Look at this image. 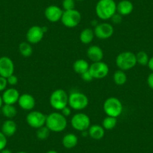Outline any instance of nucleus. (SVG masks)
<instances>
[{
	"label": "nucleus",
	"mask_w": 153,
	"mask_h": 153,
	"mask_svg": "<svg viewBox=\"0 0 153 153\" xmlns=\"http://www.w3.org/2000/svg\"><path fill=\"white\" fill-rule=\"evenodd\" d=\"M7 81H8V84L10 86H16L18 83V78L15 74H12L11 76H9L7 78Z\"/></svg>",
	"instance_id": "473e14b6"
},
{
	"label": "nucleus",
	"mask_w": 153,
	"mask_h": 153,
	"mask_svg": "<svg viewBox=\"0 0 153 153\" xmlns=\"http://www.w3.org/2000/svg\"><path fill=\"white\" fill-rule=\"evenodd\" d=\"M14 63L8 56L0 57V76L8 78V76L14 74Z\"/></svg>",
	"instance_id": "ddd939ff"
},
{
	"label": "nucleus",
	"mask_w": 153,
	"mask_h": 153,
	"mask_svg": "<svg viewBox=\"0 0 153 153\" xmlns=\"http://www.w3.org/2000/svg\"><path fill=\"white\" fill-rule=\"evenodd\" d=\"M113 79L115 84H117V86H123L127 82V75L124 71L118 69L113 74Z\"/></svg>",
	"instance_id": "393cba45"
},
{
	"label": "nucleus",
	"mask_w": 153,
	"mask_h": 153,
	"mask_svg": "<svg viewBox=\"0 0 153 153\" xmlns=\"http://www.w3.org/2000/svg\"><path fill=\"white\" fill-rule=\"evenodd\" d=\"M75 1H77V2H81V1H84V0H75Z\"/></svg>",
	"instance_id": "37998d69"
},
{
	"label": "nucleus",
	"mask_w": 153,
	"mask_h": 153,
	"mask_svg": "<svg viewBox=\"0 0 153 153\" xmlns=\"http://www.w3.org/2000/svg\"><path fill=\"white\" fill-rule=\"evenodd\" d=\"M75 5H76L75 0H62V2L63 11L75 9Z\"/></svg>",
	"instance_id": "c756f323"
},
{
	"label": "nucleus",
	"mask_w": 153,
	"mask_h": 153,
	"mask_svg": "<svg viewBox=\"0 0 153 153\" xmlns=\"http://www.w3.org/2000/svg\"><path fill=\"white\" fill-rule=\"evenodd\" d=\"M17 153H28V152H24V151H20V152H17Z\"/></svg>",
	"instance_id": "79ce46f5"
},
{
	"label": "nucleus",
	"mask_w": 153,
	"mask_h": 153,
	"mask_svg": "<svg viewBox=\"0 0 153 153\" xmlns=\"http://www.w3.org/2000/svg\"><path fill=\"white\" fill-rule=\"evenodd\" d=\"M148 68H149V70L151 71L152 72H153V56H152L151 58H149V60L148 65H147Z\"/></svg>",
	"instance_id": "4c0bfd02"
},
{
	"label": "nucleus",
	"mask_w": 153,
	"mask_h": 153,
	"mask_svg": "<svg viewBox=\"0 0 153 153\" xmlns=\"http://www.w3.org/2000/svg\"><path fill=\"white\" fill-rule=\"evenodd\" d=\"M81 20L82 16L80 11L76 9H73L63 11L61 22L65 27L72 29L78 26Z\"/></svg>",
	"instance_id": "6e6552de"
},
{
	"label": "nucleus",
	"mask_w": 153,
	"mask_h": 153,
	"mask_svg": "<svg viewBox=\"0 0 153 153\" xmlns=\"http://www.w3.org/2000/svg\"><path fill=\"white\" fill-rule=\"evenodd\" d=\"M133 10L134 5L129 0H121L118 4H117V12L123 17L131 14Z\"/></svg>",
	"instance_id": "a211bd4d"
},
{
	"label": "nucleus",
	"mask_w": 153,
	"mask_h": 153,
	"mask_svg": "<svg viewBox=\"0 0 153 153\" xmlns=\"http://www.w3.org/2000/svg\"><path fill=\"white\" fill-rule=\"evenodd\" d=\"M71 125L74 129L82 132L88 131L91 126V120L86 113H76L71 119Z\"/></svg>",
	"instance_id": "0eeeda50"
},
{
	"label": "nucleus",
	"mask_w": 153,
	"mask_h": 153,
	"mask_svg": "<svg viewBox=\"0 0 153 153\" xmlns=\"http://www.w3.org/2000/svg\"><path fill=\"white\" fill-rule=\"evenodd\" d=\"M81 79L83 80V81L86 82V83H89V82L92 81V80H93V76H92V74H91V73L89 72V71H88L85 72V73L82 74L81 75Z\"/></svg>",
	"instance_id": "2f4dec72"
},
{
	"label": "nucleus",
	"mask_w": 153,
	"mask_h": 153,
	"mask_svg": "<svg viewBox=\"0 0 153 153\" xmlns=\"http://www.w3.org/2000/svg\"><path fill=\"white\" fill-rule=\"evenodd\" d=\"M20 96V92L15 88H8V89H6L2 92V95L3 104L14 105L16 103L18 102Z\"/></svg>",
	"instance_id": "2eb2a0df"
},
{
	"label": "nucleus",
	"mask_w": 153,
	"mask_h": 153,
	"mask_svg": "<svg viewBox=\"0 0 153 153\" xmlns=\"http://www.w3.org/2000/svg\"><path fill=\"white\" fill-rule=\"evenodd\" d=\"M49 101L52 108L61 111L63 108L68 106V94L64 89H57L51 93Z\"/></svg>",
	"instance_id": "20e7f679"
},
{
	"label": "nucleus",
	"mask_w": 153,
	"mask_h": 153,
	"mask_svg": "<svg viewBox=\"0 0 153 153\" xmlns=\"http://www.w3.org/2000/svg\"><path fill=\"white\" fill-rule=\"evenodd\" d=\"M136 59L137 64H139L140 65L142 66H146L148 65L149 57L145 51H139L136 54Z\"/></svg>",
	"instance_id": "cd10ccee"
},
{
	"label": "nucleus",
	"mask_w": 153,
	"mask_h": 153,
	"mask_svg": "<svg viewBox=\"0 0 153 153\" xmlns=\"http://www.w3.org/2000/svg\"><path fill=\"white\" fill-rule=\"evenodd\" d=\"M17 104L23 110L31 111L35 106V99L31 94L24 93L20 95Z\"/></svg>",
	"instance_id": "dca6fc26"
},
{
	"label": "nucleus",
	"mask_w": 153,
	"mask_h": 153,
	"mask_svg": "<svg viewBox=\"0 0 153 153\" xmlns=\"http://www.w3.org/2000/svg\"><path fill=\"white\" fill-rule=\"evenodd\" d=\"M88 133H89V136L92 139L99 140H101L104 137L105 129L100 125L95 124L90 126L89 128L88 129Z\"/></svg>",
	"instance_id": "aec40b11"
},
{
	"label": "nucleus",
	"mask_w": 153,
	"mask_h": 153,
	"mask_svg": "<svg viewBox=\"0 0 153 153\" xmlns=\"http://www.w3.org/2000/svg\"><path fill=\"white\" fill-rule=\"evenodd\" d=\"M61 113L65 117H69L71 115V108L69 106H67V107H65V108H63L62 110H61Z\"/></svg>",
	"instance_id": "c9c22d12"
},
{
	"label": "nucleus",
	"mask_w": 153,
	"mask_h": 153,
	"mask_svg": "<svg viewBox=\"0 0 153 153\" xmlns=\"http://www.w3.org/2000/svg\"><path fill=\"white\" fill-rule=\"evenodd\" d=\"M89 66H90V65L89 64V62L86 60L80 59L76 60L74 62L73 70L74 71L75 73L81 75L82 74L89 71Z\"/></svg>",
	"instance_id": "4be33fe9"
},
{
	"label": "nucleus",
	"mask_w": 153,
	"mask_h": 153,
	"mask_svg": "<svg viewBox=\"0 0 153 153\" xmlns=\"http://www.w3.org/2000/svg\"><path fill=\"white\" fill-rule=\"evenodd\" d=\"M89 72L91 73L94 79H103L108 75L110 69L107 63L103 61L92 62L90 65L89 69Z\"/></svg>",
	"instance_id": "9d476101"
},
{
	"label": "nucleus",
	"mask_w": 153,
	"mask_h": 153,
	"mask_svg": "<svg viewBox=\"0 0 153 153\" xmlns=\"http://www.w3.org/2000/svg\"><path fill=\"white\" fill-rule=\"evenodd\" d=\"M17 130V123L14 121L13 120H9L8 119L5 120L2 126V129L1 131L7 137H12L13 135L15 134Z\"/></svg>",
	"instance_id": "6ab92c4d"
},
{
	"label": "nucleus",
	"mask_w": 153,
	"mask_h": 153,
	"mask_svg": "<svg viewBox=\"0 0 153 153\" xmlns=\"http://www.w3.org/2000/svg\"><path fill=\"white\" fill-rule=\"evenodd\" d=\"M95 38L93 29L90 28H85L80 33V41L83 45H89L92 43Z\"/></svg>",
	"instance_id": "5701e85b"
},
{
	"label": "nucleus",
	"mask_w": 153,
	"mask_h": 153,
	"mask_svg": "<svg viewBox=\"0 0 153 153\" xmlns=\"http://www.w3.org/2000/svg\"><path fill=\"white\" fill-rule=\"evenodd\" d=\"M51 131L59 133L67 128L68 121L65 116L59 112H53L47 116L46 124Z\"/></svg>",
	"instance_id": "f03ea898"
},
{
	"label": "nucleus",
	"mask_w": 153,
	"mask_h": 153,
	"mask_svg": "<svg viewBox=\"0 0 153 153\" xmlns=\"http://www.w3.org/2000/svg\"><path fill=\"white\" fill-rule=\"evenodd\" d=\"M45 34V32H44L42 26H32L26 32V41L31 45H36L42 42Z\"/></svg>",
	"instance_id": "f8f14e48"
},
{
	"label": "nucleus",
	"mask_w": 153,
	"mask_h": 153,
	"mask_svg": "<svg viewBox=\"0 0 153 153\" xmlns=\"http://www.w3.org/2000/svg\"><path fill=\"white\" fill-rule=\"evenodd\" d=\"M117 123H118L117 118L107 116L102 121V127L107 131L112 130L117 126Z\"/></svg>",
	"instance_id": "bb28decb"
},
{
	"label": "nucleus",
	"mask_w": 153,
	"mask_h": 153,
	"mask_svg": "<svg viewBox=\"0 0 153 153\" xmlns=\"http://www.w3.org/2000/svg\"><path fill=\"white\" fill-rule=\"evenodd\" d=\"M19 52L20 55L23 57H29L33 53V49L30 43L27 42H23L19 45Z\"/></svg>",
	"instance_id": "a878e982"
},
{
	"label": "nucleus",
	"mask_w": 153,
	"mask_h": 153,
	"mask_svg": "<svg viewBox=\"0 0 153 153\" xmlns=\"http://www.w3.org/2000/svg\"><path fill=\"white\" fill-rule=\"evenodd\" d=\"M89 98L84 93L78 91L72 92L68 95V106L74 110H83L89 105Z\"/></svg>",
	"instance_id": "423d86ee"
},
{
	"label": "nucleus",
	"mask_w": 153,
	"mask_h": 153,
	"mask_svg": "<svg viewBox=\"0 0 153 153\" xmlns=\"http://www.w3.org/2000/svg\"><path fill=\"white\" fill-rule=\"evenodd\" d=\"M7 137L0 131V152L6 148L8 144V139Z\"/></svg>",
	"instance_id": "7c9ffc66"
},
{
	"label": "nucleus",
	"mask_w": 153,
	"mask_h": 153,
	"mask_svg": "<svg viewBox=\"0 0 153 153\" xmlns=\"http://www.w3.org/2000/svg\"><path fill=\"white\" fill-rule=\"evenodd\" d=\"M46 115L38 110H31L26 115V121L28 126L35 129L45 126L46 124Z\"/></svg>",
	"instance_id": "1a4fd4ad"
},
{
	"label": "nucleus",
	"mask_w": 153,
	"mask_h": 153,
	"mask_svg": "<svg viewBox=\"0 0 153 153\" xmlns=\"http://www.w3.org/2000/svg\"><path fill=\"white\" fill-rule=\"evenodd\" d=\"M78 143V137L75 134L68 133L62 137V144L63 146L68 149H71L76 146Z\"/></svg>",
	"instance_id": "412c9836"
},
{
	"label": "nucleus",
	"mask_w": 153,
	"mask_h": 153,
	"mask_svg": "<svg viewBox=\"0 0 153 153\" xmlns=\"http://www.w3.org/2000/svg\"><path fill=\"white\" fill-rule=\"evenodd\" d=\"M46 153H59V152L57 151H56V150H49V151L47 152Z\"/></svg>",
	"instance_id": "a19ab883"
},
{
	"label": "nucleus",
	"mask_w": 153,
	"mask_h": 153,
	"mask_svg": "<svg viewBox=\"0 0 153 153\" xmlns=\"http://www.w3.org/2000/svg\"><path fill=\"white\" fill-rule=\"evenodd\" d=\"M110 20H112V22H113L114 24H120V23H121L122 22H123V16L120 15V14H118V13L117 12L111 17Z\"/></svg>",
	"instance_id": "f704fd0d"
},
{
	"label": "nucleus",
	"mask_w": 153,
	"mask_h": 153,
	"mask_svg": "<svg viewBox=\"0 0 153 153\" xmlns=\"http://www.w3.org/2000/svg\"><path fill=\"white\" fill-rule=\"evenodd\" d=\"M103 110L104 113L108 117L117 118L123 113V103L116 97H110L104 101L103 104Z\"/></svg>",
	"instance_id": "39448f33"
},
{
	"label": "nucleus",
	"mask_w": 153,
	"mask_h": 153,
	"mask_svg": "<svg viewBox=\"0 0 153 153\" xmlns=\"http://www.w3.org/2000/svg\"><path fill=\"white\" fill-rule=\"evenodd\" d=\"M115 62L120 70L124 71L131 70L137 65L136 54L131 51H124L117 56Z\"/></svg>",
	"instance_id": "7ed1b4c3"
},
{
	"label": "nucleus",
	"mask_w": 153,
	"mask_h": 153,
	"mask_svg": "<svg viewBox=\"0 0 153 153\" xmlns=\"http://www.w3.org/2000/svg\"><path fill=\"white\" fill-rule=\"evenodd\" d=\"M1 112L5 118L9 120H12L17 114V108L11 104H3L1 108Z\"/></svg>",
	"instance_id": "b1692460"
},
{
	"label": "nucleus",
	"mask_w": 153,
	"mask_h": 153,
	"mask_svg": "<svg viewBox=\"0 0 153 153\" xmlns=\"http://www.w3.org/2000/svg\"><path fill=\"white\" fill-rule=\"evenodd\" d=\"M147 84L149 87L153 90V72H151L147 77Z\"/></svg>",
	"instance_id": "e433bc0d"
},
{
	"label": "nucleus",
	"mask_w": 153,
	"mask_h": 153,
	"mask_svg": "<svg viewBox=\"0 0 153 153\" xmlns=\"http://www.w3.org/2000/svg\"><path fill=\"white\" fill-rule=\"evenodd\" d=\"M63 9L57 5H52L47 7L45 10V16L51 23H56L61 20L63 14Z\"/></svg>",
	"instance_id": "4468645a"
},
{
	"label": "nucleus",
	"mask_w": 153,
	"mask_h": 153,
	"mask_svg": "<svg viewBox=\"0 0 153 153\" xmlns=\"http://www.w3.org/2000/svg\"><path fill=\"white\" fill-rule=\"evenodd\" d=\"M8 85L7 78L0 76V92H4L7 89Z\"/></svg>",
	"instance_id": "72a5a7b5"
},
{
	"label": "nucleus",
	"mask_w": 153,
	"mask_h": 153,
	"mask_svg": "<svg viewBox=\"0 0 153 153\" xmlns=\"http://www.w3.org/2000/svg\"><path fill=\"white\" fill-rule=\"evenodd\" d=\"M95 13L101 20H110L117 13V3L114 0H98L95 6Z\"/></svg>",
	"instance_id": "f257e3e1"
},
{
	"label": "nucleus",
	"mask_w": 153,
	"mask_h": 153,
	"mask_svg": "<svg viewBox=\"0 0 153 153\" xmlns=\"http://www.w3.org/2000/svg\"><path fill=\"white\" fill-rule=\"evenodd\" d=\"M0 153H12V152L11 151L10 149H4L3 150H2V151L0 152Z\"/></svg>",
	"instance_id": "58836bf2"
},
{
	"label": "nucleus",
	"mask_w": 153,
	"mask_h": 153,
	"mask_svg": "<svg viewBox=\"0 0 153 153\" xmlns=\"http://www.w3.org/2000/svg\"><path fill=\"white\" fill-rule=\"evenodd\" d=\"M3 101H2V95H0V110L2 108V105H3Z\"/></svg>",
	"instance_id": "ea45409f"
},
{
	"label": "nucleus",
	"mask_w": 153,
	"mask_h": 153,
	"mask_svg": "<svg viewBox=\"0 0 153 153\" xmlns=\"http://www.w3.org/2000/svg\"><path fill=\"white\" fill-rule=\"evenodd\" d=\"M94 30L95 36L101 40H106L111 38L114 33L113 25L109 23H101L96 25Z\"/></svg>",
	"instance_id": "9b49d317"
},
{
	"label": "nucleus",
	"mask_w": 153,
	"mask_h": 153,
	"mask_svg": "<svg viewBox=\"0 0 153 153\" xmlns=\"http://www.w3.org/2000/svg\"><path fill=\"white\" fill-rule=\"evenodd\" d=\"M86 56L92 62L102 61L104 59L103 50L98 45H92L86 51Z\"/></svg>",
	"instance_id": "f3484780"
},
{
	"label": "nucleus",
	"mask_w": 153,
	"mask_h": 153,
	"mask_svg": "<svg viewBox=\"0 0 153 153\" xmlns=\"http://www.w3.org/2000/svg\"><path fill=\"white\" fill-rule=\"evenodd\" d=\"M50 132H51V131L48 129V128L46 126H45L43 127H41L37 129L36 137L40 140H45L48 138L50 135Z\"/></svg>",
	"instance_id": "c85d7f7f"
}]
</instances>
